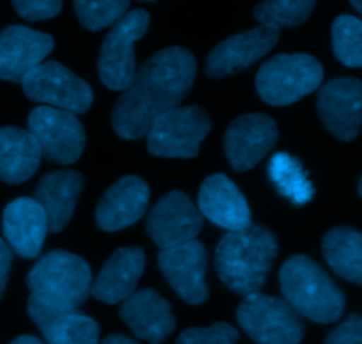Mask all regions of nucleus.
Segmentation results:
<instances>
[{"instance_id": "f257e3e1", "label": "nucleus", "mask_w": 362, "mask_h": 344, "mask_svg": "<svg viewBox=\"0 0 362 344\" xmlns=\"http://www.w3.org/2000/svg\"><path fill=\"white\" fill-rule=\"evenodd\" d=\"M197 76V60L180 46L152 55L117 101L112 126L120 138L140 140L156 117L182 102Z\"/></svg>"}, {"instance_id": "f03ea898", "label": "nucleus", "mask_w": 362, "mask_h": 344, "mask_svg": "<svg viewBox=\"0 0 362 344\" xmlns=\"http://www.w3.org/2000/svg\"><path fill=\"white\" fill-rule=\"evenodd\" d=\"M278 254V239L271 230L250 225L223 235L216 247V271L219 279L237 295L258 293Z\"/></svg>"}, {"instance_id": "7ed1b4c3", "label": "nucleus", "mask_w": 362, "mask_h": 344, "mask_svg": "<svg viewBox=\"0 0 362 344\" xmlns=\"http://www.w3.org/2000/svg\"><path fill=\"white\" fill-rule=\"evenodd\" d=\"M279 285L285 300L300 314L317 324H334L345 311V295L327 272L304 254L283 263Z\"/></svg>"}, {"instance_id": "20e7f679", "label": "nucleus", "mask_w": 362, "mask_h": 344, "mask_svg": "<svg viewBox=\"0 0 362 344\" xmlns=\"http://www.w3.org/2000/svg\"><path fill=\"white\" fill-rule=\"evenodd\" d=\"M27 286L41 302L59 309H78L90 295L92 272L83 258L67 251L42 256L27 275Z\"/></svg>"}, {"instance_id": "39448f33", "label": "nucleus", "mask_w": 362, "mask_h": 344, "mask_svg": "<svg viewBox=\"0 0 362 344\" xmlns=\"http://www.w3.org/2000/svg\"><path fill=\"white\" fill-rule=\"evenodd\" d=\"M324 67L306 53L272 57L257 73V90L267 105L288 106L320 88Z\"/></svg>"}, {"instance_id": "423d86ee", "label": "nucleus", "mask_w": 362, "mask_h": 344, "mask_svg": "<svg viewBox=\"0 0 362 344\" xmlns=\"http://www.w3.org/2000/svg\"><path fill=\"white\" fill-rule=\"evenodd\" d=\"M211 131V117L198 106H175L156 117L147 131V150L159 158L189 159Z\"/></svg>"}, {"instance_id": "0eeeda50", "label": "nucleus", "mask_w": 362, "mask_h": 344, "mask_svg": "<svg viewBox=\"0 0 362 344\" xmlns=\"http://www.w3.org/2000/svg\"><path fill=\"white\" fill-rule=\"evenodd\" d=\"M237 321L258 344H299L304 338L300 314L286 300L260 292L244 297Z\"/></svg>"}, {"instance_id": "6e6552de", "label": "nucleus", "mask_w": 362, "mask_h": 344, "mask_svg": "<svg viewBox=\"0 0 362 344\" xmlns=\"http://www.w3.org/2000/svg\"><path fill=\"white\" fill-rule=\"evenodd\" d=\"M151 18L144 9L124 14L105 37L98 59V73L110 90H126L136 74L134 42L147 32Z\"/></svg>"}, {"instance_id": "1a4fd4ad", "label": "nucleus", "mask_w": 362, "mask_h": 344, "mask_svg": "<svg viewBox=\"0 0 362 344\" xmlns=\"http://www.w3.org/2000/svg\"><path fill=\"white\" fill-rule=\"evenodd\" d=\"M25 95L71 113L87 112L94 101L90 85L55 60H46L21 80Z\"/></svg>"}, {"instance_id": "9d476101", "label": "nucleus", "mask_w": 362, "mask_h": 344, "mask_svg": "<svg viewBox=\"0 0 362 344\" xmlns=\"http://www.w3.org/2000/svg\"><path fill=\"white\" fill-rule=\"evenodd\" d=\"M28 131L37 140L42 155L52 162L73 165L83 154L85 131L76 113L37 106L28 115Z\"/></svg>"}, {"instance_id": "9b49d317", "label": "nucleus", "mask_w": 362, "mask_h": 344, "mask_svg": "<svg viewBox=\"0 0 362 344\" xmlns=\"http://www.w3.org/2000/svg\"><path fill=\"white\" fill-rule=\"evenodd\" d=\"M158 265L177 295L187 304L207 300V249L197 239L165 247L158 256Z\"/></svg>"}, {"instance_id": "f8f14e48", "label": "nucleus", "mask_w": 362, "mask_h": 344, "mask_svg": "<svg viewBox=\"0 0 362 344\" xmlns=\"http://www.w3.org/2000/svg\"><path fill=\"white\" fill-rule=\"evenodd\" d=\"M318 117L338 140L352 141L362 127V81L336 78L318 90Z\"/></svg>"}, {"instance_id": "ddd939ff", "label": "nucleus", "mask_w": 362, "mask_h": 344, "mask_svg": "<svg viewBox=\"0 0 362 344\" xmlns=\"http://www.w3.org/2000/svg\"><path fill=\"white\" fill-rule=\"evenodd\" d=\"M204 219L193 201L180 191H170L152 207L147 233L161 249L197 239Z\"/></svg>"}, {"instance_id": "4468645a", "label": "nucleus", "mask_w": 362, "mask_h": 344, "mask_svg": "<svg viewBox=\"0 0 362 344\" xmlns=\"http://www.w3.org/2000/svg\"><path fill=\"white\" fill-rule=\"evenodd\" d=\"M278 141V127L264 113H247L228 126L225 134V152L235 172L257 166Z\"/></svg>"}, {"instance_id": "2eb2a0df", "label": "nucleus", "mask_w": 362, "mask_h": 344, "mask_svg": "<svg viewBox=\"0 0 362 344\" xmlns=\"http://www.w3.org/2000/svg\"><path fill=\"white\" fill-rule=\"evenodd\" d=\"M278 41L279 28L260 23L251 30L240 32L219 42L209 53L205 71L211 78H223L240 73L267 55Z\"/></svg>"}, {"instance_id": "dca6fc26", "label": "nucleus", "mask_w": 362, "mask_h": 344, "mask_svg": "<svg viewBox=\"0 0 362 344\" xmlns=\"http://www.w3.org/2000/svg\"><path fill=\"white\" fill-rule=\"evenodd\" d=\"M55 41L45 32L11 25L0 32V80L18 83L52 53Z\"/></svg>"}, {"instance_id": "f3484780", "label": "nucleus", "mask_w": 362, "mask_h": 344, "mask_svg": "<svg viewBox=\"0 0 362 344\" xmlns=\"http://www.w3.org/2000/svg\"><path fill=\"white\" fill-rule=\"evenodd\" d=\"M198 210L226 232H239L251 225V212L244 194L228 177L216 173L204 180L198 193Z\"/></svg>"}, {"instance_id": "a211bd4d", "label": "nucleus", "mask_w": 362, "mask_h": 344, "mask_svg": "<svg viewBox=\"0 0 362 344\" xmlns=\"http://www.w3.org/2000/svg\"><path fill=\"white\" fill-rule=\"evenodd\" d=\"M119 314L138 339L152 344H161L175 331L172 307L151 288L140 290L127 297L120 306Z\"/></svg>"}, {"instance_id": "6ab92c4d", "label": "nucleus", "mask_w": 362, "mask_h": 344, "mask_svg": "<svg viewBox=\"0 0 362 344\" xmlns=\"http://www.w3.org/2000/svg\"><path fill=\"white\" fill-rule=\"evenodd\" d=\"M28 314L48 344H98L99 327L76 309H59L35 297L28 299Z\"/></svg>"}, {"instance_id": "aec40b11", "label": "nucleus", "mask_w": 362, "mask_h": 344, "mask_svg": "<svg viewBox=\"0 0 362 344\" xmlns=\"http://www.w3.org/2000/svg\"><path fill=\"white\" fill-rule=\"evenodd\" d=\"M147 205V182L140 177H124L117 180L101 198L95 210V221L105 232H119L141 219Z\"/></svg>"}, {"instance_id": "412c9836", "label": "nucleus", "mask_w": 362, "mask_h": 344, "mask_svg": "<svg viewBox=\"0 0 362 344\" xmlns=\"http://www.w3.org/2000/svg\"><path fill=\"white\" fill-rule=\"evenodd\" d=\"M2 230L7 244L21 258H35L48 232L45 208L32 198H16L4 210Z\"/></svg>"}, {"instance_id": "4be33fe9", "label": "nucleus", "mask_w": 362, "mask_h": 344, "mask_svg": "<svg viewBox=\"0 0 362 344\" xmlns=\"http://www.w3.org/2000/svg\"><path fill=\"white\" fill-rule=\"evenodd\" d=\"M144 268L145 253L141 247L117 249L92 283L90 293L105 304L124 302L136 292Z\"/></svg>"}, {"instance_id": "5701e85b", "label": "nucleus", "mask_w": 362, "mask_h": 344, "mask_svg": "<svg viewBox=\"0 0 362 344\" xmlns=\"http://www.w3.org/2000/svg\"><path fill=\"white\" fill-rule=\"evenodd\" d=\"M83 187V177L78 172H49L35 187V200L45 208L48 228L53 233L62 232L71 221L78 196Z\"/></svg>"}, {"instance_id": "b1692460", "label": "nucleus", "mask_w": 362, "mask_h": 344, "mask_svg": "<svg viewBox=\"0 0 362 344\" xmlns=\"http://www.w3.org/2000/svg\"><path fill=\"white\" fill-rule=\"evenodd\" d=\"M41 147L30 131L20 127L0 129V180L21 184L30 179L41 162Z\"/></svg>"}, {"instance_id": "393cba45", "label": "nucleus", "mask_w": 362, "mask_h": 344, "mask_svg": "<svg viewBox=\"0 0 362 344\" xmlns=\"http://www.w3.org/2000/svg\"><path fill=\"white\" fill-rule=\"evenodd\" d=\"M329 267L346 281L362 286V233L354 228H332L322 242Z\"/></svg>"}, {"instance_id": "a878e982", "label": "nucleus", "mask_w": 362, "mask_h": 344, "mask_svg": "<svg viewBox=\"0 0 362 344\" xmlns=\"http://www.w3.org/2000/svg\"><path fill=\"white\" fill-rule=\"evenodd\" d=\"M269 175L279 193L292 200L293 203H306L313 194V187H311L303 166L297 162L296 158L285 154V152L276 154L271 159Z\"/></svg>"}, {"instance_id": "bb28decb", "label": "nucleus", "mask_w": 362, "mask_h": 344, "mask_svg": "<svg viewBox=\"0 0 362 344\" xmlns=\"http://www.w3.org/2000/svg\"><path fill=\"white\" fill-rule=\"evenodd\" d=\"M317 0H264L253 11V16L262 25L274 28L297 27L313 13Z\"/></svg>"}, {"instance_id": "cd10ccee", "label": "nucleus", "mask_w": 362, "mask_h": 344, "mask_svg": "<svg viewBox=\"0 0 362 344\" xmlns=\"http://www.w3.org/2000/svg\"><path fill=\"white\" fill-rule=\"evenodd\" d=\"M332 48L346 67H362V18L341 14L332 23Z\"/></svg>"}, {"instance_id": "c85d7f7f", "label": "nucleus", "mask_w": 362, "mask_h": 344, "mask_svg": "<svg viewBox=\"0 0 362 344\" xmlns=\"http://www.w3.org/2000/svg\"><path fill=\"white\" fill-rule=\"evenodd\" d=\"M131 0H73L74 11L88 30H101L117 23L126 14Z\"/></svg>"}, {"instance_id": "c756f323", "label": "nucleus", "mask_w": 362, "mask_h": 344, "mask_svg": "<svg viewBox=\"0 0 362 344\" xmlns=\"http://www.w3.org/2000/svg\"><path fill=\"white\" fill-rule=\"evenodd\" d=\"M239 332L228 324H214L211 327H193L184 331L175 344H237Z\"/></svg>"}, {"instance_id": "7c9ffc66", "label": "nucleus", "mask_w": 362, "mask_h": 344, "mask_svg": "<svg viewBox=\"0 0 362 344\" xmlns=\"http://www.w3.org/2000/svg\"><path fill=\"white\" fill-rule=\"evenodd\" d=\"M13 6L25 20L42 21L60 13L62 0H13Z\"/></svg>"}, {"instance_id": "2f4dec72", "label": "nucleus", "mask_w": 362, "mask_h": 344, "mask_svg": "<svg viewBox=\"0 0 362 344\" xmlns=\"http://www.w3.org/2000/svg\"><path fill=\"white\" fill-rule=\"evenodd\" d=\"M325 344H362V316L350 314L325 338Z\"/></svg>"}, {"instance_id": "473e14b6", "label": "nucleus", "mask_w": 362, "mask_h": 344, "mask_svg": "<svg viewBox=\"0 0 362 344\" xmlns=\"http://www.w3.org/2000/svg\"><path fill=\"white\" fill-rule=\"evenodd\" d=\"M11 261H13V253H11L9 244L0 239V297L6 290L7 278H9Z\"/></svg>"}, {"instance_id": "72a5a7b5", "label": "nucleus", "mask_w": 362, "mask_h": 344, "mask_svg": "<svg viewBox=\"0 0 362 344\" xmlns=\"http://www.w3.org/2000/svg\"><path fill=\"white\" fill-rule=\"evenodd\" d=\"M101 344H138V343L134 341V339L127 338V336L115 334V336H110V338H106Z\"/></svg>"}, {"instance_id": "f704fd0d", "label": "nucleus", "mask_w": 362, "mask_h": 344, "mask_svg": "<svg viewBox=\"0 0 362 344\" xmlns=\"http://www.w3.org/2000/svg\"><path fill=\"white\" fill-rule=\"evenodd\" d=\"M11 344H42V343L39 341L37 338H34V336H21V338L14 339Z\"/></svg>"}, {"instance_id": "c9c22d12", "label": "nucleus", "mask_w": 362, "mask_h": 344, "mask_svg": "<svg viewBox=\"0 0 362 344\" xmlns=\"http://www.w3.org/2000/svg\"><path fill=\"white\" fill-rule=\"evenodd\" d=\"M350 4H352L354 9H356L357 13H359L362 16V0H350Z\"/></svg>"}, {"instance_id": "e433bc0d", "label": "nucleus", "mask_w": 362, "mask_h": 344, "mask_svg": "<svg viewBox=\"0 0 362 344\" xmlns=\"http://www.w3.org/2000/svg\"><path fill=\"white\" fill-rule=\"evenodd\" d=\"M359 194L362 196V179H361V182H359Z\"/></svg>"}, {"instance_id": "4c0bfd02", "label": "nucleus", "mask_w": 362, "mask_h": 344, "mask_svg": "<svg viewBox=\"0 0 362 344\" xmlns=\"http://www.w3.org/2000/svg\"><path fill=\"white\" fill-rule=\"evenodd\" d=\"M145 2H151V0H145Z\"/></svg>"}]
</instances>
